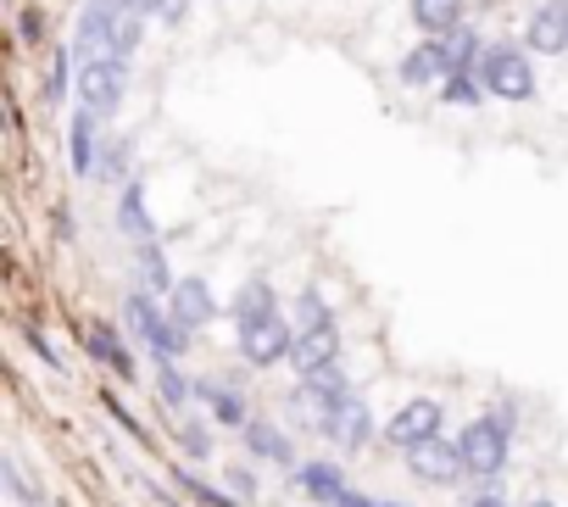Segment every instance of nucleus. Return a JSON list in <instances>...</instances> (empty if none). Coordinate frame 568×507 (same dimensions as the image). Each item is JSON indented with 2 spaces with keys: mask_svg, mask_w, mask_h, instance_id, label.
Segmentation results:
<instances>
[{
  "mask_svg": "<svg viewBox=\"0 0 568 507\" xmlns=\"http://www.w3.org/2000/svg\"><path fill=\"white\" fill-rule=\"evenodd\" d=\"M234 346H240V357L251 368L291 363V352H296V318H284L278 307L251 313V318H234Z\"/></svg>",
  "mask_w": 568,
  "mask_h": 507,
  "instance_id": "obj_1",
  "label": "nucleus"
},
{
  "mask_svg": "<svg viewBox=\"0 0 568 507\" xmlns=\"http://www.w3.org/2000/svg\"><path fill=\"white\" fill-rule=\"evenodd\" d=\"M513 424H518V413H513V407H496V413L474 418V424L457 435V440H463V457H468V474L496 479V474L507 468V452H513Z\"/></svg>",
  "mask_w": 568,
  "mask_h": 507,
  "instance_id": "obj_2",
  "label": "nucleus"
},
{
  "mask_svg": "<svg viewBox=\"0 0 568 507\" xmlns=\"http://www.w3.org/2000/svg\"><path fill=\"white\" fill-rule=\"evenodd\" d=\"M474 73L485 79V90H490L496 101H513V107L535 101V62H529L518 45H485V57H479Z\"/></svg>",
  "mask_w": 568,
  "mask_h": 507,
  "instance_id": "obj_3",
  "label": "nucleus"
},
{
  "mask_svg": "<svg viewBox=\"0 0 568 507\" xmlns=\"http://www.w3.org/2000/svg\"><path fill=\"white\" fill-rule=\"evenodd\" d=\"M123 95H129V62L118 57H90L79 62V107L95 112L101 123L123 112Z\"/></svg>",
  "mask_w": 568,
  "mask_h": 507,
  "instance_id": "obj_4",
  "label": "nucleus"
},
{
  "mask_svg": "<svg viewBox=\"0 0 568 507\" xmlns=\"http://www.w3.org/2000/svg\"><path fill=\"white\" fill-rule=\"evenodd\" d=\"M446 429V407L440 402H429V396H413L407 407H396V418L385 424V440L396 446V452H413V446H424V440H435Z\"/></svg>",
  "mask_w": 568,
  "mask_h": 507,
  "instance_id": "obj_5",
  "label": "nucleus"
},
{
  "mask_svg": "<svg viewBox=\"0 0 568 507\" xmlns=\"http://www.w3.org/2000/svg\"><path fill=\"white\" fill-rule=\"evenodd\" d=\"M407 468H413V479H424V485H457V479L468 474V457H463V440L435 435V440H424V446L407 452Z\"/></svg>",
  "mask_w": 568,
  "mask_h": 507,
  "instance_id": "obj_6",
  "label": "nucleus"
},
{
  "mask_svg": "<svg viewBox=\"0 0 568 507\" xmlns=\"http://www.w3.org/2000/svg\"><path fill=\"white\" fill-rule=\"evenodd\" d=\"M524 45L535 57H562L568 51V0H540L524 23Z\"/></svg>",
  "mask_w": 568,
  "mask_h": 507,
  "instance_id": "obj_7",
  "label": "nucleus"
},
{
  "mask_svg": "<svg viewBox=\"0 0 568 507\" xmlns=\"http://www.w3.org/2000/svg\"><path fill=\"white\" fill-rule=\"evenodd\" d=\"M101 145H106V140H101V118L79 107V112H73V129H68V162H73L79 179H95V173H101V162H106Z\"/></svg>",
  "mask_w": 568,
  "mask_h": 507,
  "instance_id": "obj_8",
  "label": "nucleus"
},
{
  "mask_svg": "<svg viewBox=\"0 0 568 507\" xmlns=\"http://www.w3.org/2000/svg\"><path fill=\"white\" fill-rule=\"evenodd\" d=\"M168 313H173L179 324H190V329H206V324L217 318V296H212V285H206L201 274H184V280L173 285V296H168Z\"/></svg>",
  "mask_w": 568,
  "mask_h": 507,
  "instance_id": "obj_9",
  "label": "nucleus"
},
{
  "mask_svg": "<svg viewBox=\"0 0 568 507\" xmlns=\"http://www.w3.org/2000/svg\"><path fill=\"white\" fill-rule=\"evenodd\" d=\"M341 363V324H318V329H296V352H291V368L307 379L318 368Z\"/></svg>",
  "mask_w": 568,
  "mask_h": 507,
  "instance_id": "obj_10",
  "label": "nucleus"
},
{
  "mask_svg": "<svg viewBox=\"0 0 568 507\" xmlns=\"http://www.w3.org/2000/svg\"><path fill=\"white\" fill-rule=\"evenodd\" d=\"M324 440H335L341 452H363V446L374 440V413H368V402H363L357 391H352V396H346V407L324 424Z\"/></svg>",
  "mask_w": 568,
  "mask_h": 507,
  "instance_id": "obj_11",
  "label": "nucleus"
},
{
  "mask_svg": "<svg viewBox=\"0 0 568 507\" xmlns=\"http://www.w3.org/2000/svg\"><path fill=\"white\" fill-rule=\"evenodd\" d=\"M84 352H90V363H106L118 379H129V385H134L140 363H134V352L123 346V335H118L112 324H90V329H84Z\"/></svg>",
  "mask_w": 568,
  "mask_h": 507,
  "instance_id": "obj_12",
  "label": "nucleus"
},
{
  "mask_svg": "<svg viewBox=\"0 0 568 507\" xmlns=\"http://www.w3.org/2000/svg\"><path fill=\"white\" fill-rule=\"evenodd\" d=\"M195 402H206L212 424H223V429H245V424H251V413H245V396H240L234 385H217V379H195Z\"/></svg>",
  "mask_w": 568,
  "mask_h": 507,
  "instance_id": "obj_13",
  "label": "nucleus"
},
{
  "mask_svg": "<svg viewBox=\"0 0 568 507\" xmlns=\"http://www.w3.org/2000/svg\"><path fill=\"white\" fill-rule=\"evenodd\" d=\"M118 229L140 245V240H156V217H151V206H145V184L140 179H129L123 190H118Z\"/></svg>",
  "mask_w": 568,
  "mask_h": 507,
  "instance_id": "obj_14",
  "label": "nucleus"
},
{
  "mask_svg": "<svg viewBox=\"0 0 568 507\" xmlns=\"http://www.w3.org/2000/svg\"><path fill=\"white\" fill-rule=\"evenodd\" d=\"M245 446H251L256 457L278 463V468H296V446H291V435H284L278 424H267V418H251V424H245Z\"/></svg>",
  "mask_w": 568,
  "mask_h": 507,
  "instance_id": "obj_15",
  "label": "nucleus"
},
{
  "mask_svg": "<svg viewBox=\"0 0 568 507\" xmlns=\"http://www.w3.org/2000/svg\"><path fill=\"white\" fill-rule=\"evenodd\" d=\"M296 479H302V490H307L318 507H329V501L346 490V474H341V463H329V457H313V463H302V468H296Z\"/></svg>",
  "mask_w": 568,
  "mask_h": 507,
  "instance_id": "obj_16",
  "label": "nucleus"
},
{
  "mask_svg": "<svg viewBox=\"0 0 568 507\" xmlns=\"http://www.w3.org/2000/svg\"><path fill=\"white\" fill-rule=\"evenodd\" d=\"M134 263H140V291L151 296H173V274H168V257H162V240H140L134 245Z\"/></svg>",
  "mask_w": 568,
  "mask_h": 507,
  "instance_id": "obj_17",
  "label": "nucleus"
},
{
  "mask_svg": "<svg viewBox=\"0 0 568 507\" xmlns=\"http://www.w3.org/2000/svg\"><path fill=\"white\" fill-rule=\"evenodd\" d=\"M413 7V23L424 34H457L463 29V0H407Z\"/></svg>",
  "mask_w": 568,
  "mask_h": 507,
  "instance_id": "obj_18",
  "label": "nucleus"
},
{
  "mask_svg": "<svg viewBox=\"0 0 568 507\" xmlns=\"http://www.w3.org/2000/svg\"><path fill=\"white\" fill-rule=\"evenodd\" d=\"M123 318H129V329H134V341L140 346H151V335L162 329V307H156V296L151 291H129V302H123Z\"/></svg>",
  "mask_w": 568,
  "mask_h": 507,
  "instance_id": "obj_19",
  "label": "nucleus"
},
{
  "mask_svg": "<svg viewBox=\"0 0 568 507\" xmlns=\"http://www.w3.org/2000/svg\"><path fill=\"white\" fill-rule=\"evenodd\" d=\"M190 335H195V329H190V324H179V318L168 313V318H162V329H156V335H151V346H145V352H151V363H184Z\"/></svg>",
  "mask_w": 568,
  "mask_h": 507,
  "instance_id": "obj_20",
  "label": "nucleus"
},
{
  "mask_svg": "<svg viewBox=\"0 0 568 507\" xmlns=\"http://www.w3.org/2000/svg\"><path fill=\"white\" fill-rule=\"evenodd\" d=\"M267 307H278V291H273L262 274H251V280L234 291V302H229V318H251V313H267Z\"/></svg>",
  "mask_w": 568,
  "mask_h": 507,
  "instance_id": "obj_21",
  "label": "nucleus"
},
{
  "mask_svg": "<svg viewBox=\"0 0 568 507\" xmlns=\"http://www.w3.org/2000/svg\"><path fill=\"white\" fill-rule=\"evenodd\" d=\"M156 396H162V407H168V413H190L195 385L179 374V363H156Z\"/></svg>",
  "mask_w": 568,
  "mask_h": 507,
  "instance_id": "obj_22",
  "label": "nucleus"
},
{
  "mask_svg": "<svg viewBox=\"0 0 568 507\" xmlns=\"http://www.w3.org/2000/svg\"><path fill=\"white\" fill-rule=\"evenodd\" d=\"M173 435H179L184 457H195V463L217 457V452H212V429H206V424H201L195 413H173Z\"/></svg>",
  "mask_w": 568,
  "mask_h": 507,
  "instance_id": "obj_23",
  "label": "nucleus"
},
{
  "mask_svg": "<svg viewBox=\"0 0 568 507\" xmlns=\"http://www.w3.org/2000/svg\"><path fill=\"white\" fill-rule=\"evenodd\" d=\"M485 95H490V90H485L479 73H446V79H440V101H446V107H479Z\"/></svg>",
  "mask_w": 568,
  "mask_h": 507,
  "instance_id": "obj_24",
  "label": "nucleus"
},
{
  "mask_svg": "<svg viewBox=\"0 0 568 507\" xmlns=\"http://www.w3.org/2000/svg\"><path fill=\"white\" fill-rule=\"evenodd\" d=\"M173 485H179L184 496H195L201 507H240V501H245V496H223L217 485H206V479H201V474H190V468H173Z\"/></svg>",
  "mask_w": 568,
  "mask_h": 507,
  "instance_id": "obj_25",
  "label": "nucleus"
},
{
  "mask_svg": "<svg viewBox=\"0 0 568 507\" xmlns=\"http://www.w3.org/2000/svg\"><path fill=\"white\" fill-rule=\"evenodd\" d=\"M79 84V68H73V51H57L51 57V73H45V107L68 101V90Z\"/></svg>",
  "mask_w": 568,
  "mask_h": 507,
  "instance_id": "obj_26",
  "label": "nucleus"
},
{
  "mask_svg": "<svg viewBox=\"0 0 568 507\" xmlns=\"http://www.w3.org/2000/svg\"><path fill=\"white\" fill-rule=\"evenodd\" d=\"M318 324H335V313H329L324 291L302 285V291H296V329H318Z\"/></svg>",
  "mask_w": 568,
  "mask_h": 507,
  "instance_id": "obj_27",
  "label": "nucleus"
},
{
  "mask_svg": "<svg viewBox=\"0 0 568 507\" xmlns=\"http://www.w3.org/2000/svg\"><path fill=\"white\" fill-rule=\"evenodd\" d=\"M106 413H112V418H118V424L134 435V446H140V452H151V435H145V424H140V418H134V413H129L118 396H106Z\"/></svg>",
  "mask_w": 568,
  "mask_h": 507,
  "instance_id": "obj_28",
  "label": "nucleus"
},
{
  "mask_svg": "<svg viewBox=\"0 0 568 507\" xmlns=\"http://www.w3.org/2000/svg\"><path fill=\"white\" fill-rule=\"evenodd\" d=\"M23 341H29V346H34V352H40V363H45V368H57V374H62V368H68V363H62V357H57V346H51V341H45V329H34V324H23Z\"/></svg>",
  "mask_w": 568,
  "mask_h": 507,
  "instance_id": "obj_29",
  "label": "nucleus"
},
{
  "mask_svg": "<svg viewBox=\"0 0 568 507\" xmlns=\"http://www.w3.org/2000/svg\"><path fill=\"white\" fill-rule=\"evenodd\" d=\"M229 485H234L240 496H256V479H251V468H229Z\"/></svg>",
  "mask_w": 568,
  "mask_h": 507,
  "instance_id": "obj_30",
  "label": "nucleus"
},
{
  "mask_svg": "<svg viewBox=\"0 0 568 507\" xmlns=\"http://www.w3.org/2000/svg\"><path fill=\"white\" fill-rule=\"evenodd\" d=\"M329 507H374V496H363V490H352V485H346V490H341Z\"/></svg>",
  "mask_w": 568,
  "mask_h": 507,
  "instance_id": "obj_31",
  "label": "nucleus"
},
{
  "mask_svg": "<svg viewBox=\"0 0 568 507\" xmlns=\"http://www.w3.org/2000/svg\"><path fill=\"white\" fill-rule=\"evenodd\" d=\"M468 507H507V496L501 490H479V496H468Z\"/></svg>",
  "mask_w": 568,
  "mask_h": 507,
  "instance_id": "obj_32",
  "label": "nucleus"
},
{
  "mask_svg": "<svg viewBox=\"0 0 568 507\" xmlns=\"http://www.w3.org/2000/svg\"><path fill=\"white\" fill-rule=\"evenodd\" d=\"M529 507H557V501H546V496H535V501H529Z\"/></svg>",
  "mask_w": 568,
  "mask_h": 507,
  "instance_id": "obj_33",
  "label": "nucleus"
},
{
  "mask_svg": "<svg viewBox=\"0 0 568 507\" xmlns=\"http://www.w3.org/2000/svg\"><path fill=\"white\" fill-rule=\"evenodd\" d=\"M374 507H402V501H374Z\"/></svg>",
  "mask_w": 568,
  "mask_h": 507,
  "instance_id": "obj_34",
  "label": "nucleus"
}]
</instances>
